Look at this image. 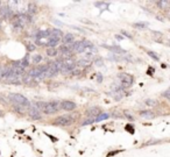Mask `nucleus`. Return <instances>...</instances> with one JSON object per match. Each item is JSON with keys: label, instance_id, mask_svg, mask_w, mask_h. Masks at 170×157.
<instances>
[{"label": "nucleus", "instance_id": "nucleus-1", "mask_svg": "<svg viewBox=\"0 0 170 157\" xmlns=\"http://www.w3.org/2000/svg\"><path fill=\"white\" fill-rule=\"evenodd\" d=\"M39 108L45 114H55L61 111V105L58 101H48V102H37Z\"/></svg>", "mask_w": 170, "mask_h": 157}, {"label": "nucleus", "instance_id": "nucleus-2", "mask_svg": "<svg viewBox=\"0 0 170 157\" xmlns=\"http://www.w3.org/2000/svg\"><path fill=\"white\" fill-rule=\"evenodd\" d=\"M12 23H13V27L15 29H23L25 26L28 23V17L27 14H19V15H15L12 20Z\"/></svg>", "mask_w": 170, "mask_h": 157}, {"label": "nucleus", "instance_id": "nucleus-3", "mask_svg": "<svg viewBox=\"0 0 170 157\" xmlns=\"http://www.w3.org/2000/svg\"><path fill=\"white\" fill-rule=\"evenodd\" d=\"M9 100L12 101L14 105H20V106H25V107H27L31 105L29 100H28L27 98L22 94H18V93H12V94H9L8 96Z\"/></svg>", "mask_w": 170, "mask_h": 157}, {"label": "nucleus", "instance_id": "nucleus-4", "mask_svg": "<svg viewBox=\"0 0 170 157\" xmlns=\"http://www.w3.org/2000/svg\"><path fill=\"white\" fill-rule=\"evenodd\" d=\"M62 59V58H61ZM63 66L61 72H71L72 70L76 68V61L72 58V57H69V58H65V59H62Z\"/></svg>", "mask_w": 170, "mask_h": 157}, {"label": "nucleus", "instance_id": "nucleus-5", "mask_svg": "<svg viewBox=\"0 0 170 157\" xmlns=\"http://www.w3.org/2000/svg\"><path fill=\"white\" fill-rule=\"evenodd\" d=\"M72 122H73V118H72V117H70V115H61V117L55 119L54 123L56 126L67 127V126H70Z\"/></svg>", "mask_w": 170, "mask_h": 157}, {"label": "nucleus", "instance_id": "nucleus-6", "mask_svg": "<svg viewBox=\"0 0 170 157\" xmlns=\"http://www.w3.org/2000/svg\"><path fill=\"white\" fill-rule=\"evenodd\" d=\"M119 79H120L121 83H122V87H128L134 82L133 77L128 74H119Z\"/></svg>", "mask_w": 170, "mask_h": 157}, {"label": "nucleus", "instance_id": "nucleus-7", "mask_svg": "<svg viewBox=\"0 0 170 157\" xmlns=\"http://www.w3.org/2000/svg\"><path fill=\"white\" fill-rule=\"evenodd\" d=\"M61 105V109L63 111H67V112H70V111H73V109L77 107V105L73 102V101H70V100H63L59 102Z\"/></svg>", "mask_w": 170, "mask_h": 157}, {"label": "nucleus", "instance_id": "nucleus-8", "mask_svg": "<svg viewBox=\"0 0 170 157\" xmlns=\"http://www.w3.org/2000/svg\"><path fill=\"white\" fill-rule=\"evenodd\" d=\"M0 17H2V19H12L13 12L7 6H2L0 7Z\"/></svg>", "mask_w": 170, "mask_h": 157}, {"label": "nucleus", "instance_id": "nucleus-9", "mask_svg": "<svg viewBox=\"0 0 170 157\" xmlns=\"http://www.w3.org/2000/svg\"><path fill=\"white\" fill-rule=\"evenodd\" d=\"M63 36V33L62 31H59L57 28H54V29H51L49 33V39H53V40H57V41H61Z\"/></svg>", "mask_w": 170, "mask_h": 157}, {"label": "nucleus", "instance_id": "nucleus-10", "mask_svg": "<svg viewBox=\"0 0 170 157\" xmlns=\"http://www.w3.org/2000/svg\"><path fill=\"white\" fill-rule=\"evenodd\" d=\"M100 113H102V112H100V109H99L98 107H91V108H89L85 112V114L89 115L90 118H96V117H98Z\"/></svg>", "mask_w": 170, "mask_h": 157}, {"label": "nucleus", "instance_id": "nucleus-11", "mask_svg": "<svg viewBox=\"0 0 170 157\" xmlns=\"http://www.w3.org/2000/svg\"><path fill=\"white\" fill-rule=\"evenodd\" d=\"M73 40H75V36L71 33H68V34L62 36V41L64 44H72L73 43Z\"/></svg>", "mask_w": 170, "mask_h": 157}, {"label": "nucleus", "instance_id": "nucleus-12", "mask_svg": "<svg viewBox=\"0 0 170 157\" xmlns=\"http://www.w3.org/2000/svg\"><path fill=\"white\" fill-rule=\"evenodd\" d=\"M140 115L142 118L147 119V120H152V119L155 118V114L152 111H142V112H140Z\"/></svg>", "mask_w": 170, "mask_h": 157}, {"label": "nucleus", "instance_id": "nucleus-13", "mask_svg": "<svg viewBox=\"0 0 170 157\" xmlns=\"http://www.w3.org/2000/svg\"><path fill=\"white\" fill-rule=\"evenodd\" d=\"M22 83L27 84V85H35V79L31 77L29 74H25L22 77Z\"/></svg>", "mask_w": 170, "mask_h": 157}, {"label": "nucleus", "instance_id": "nucleus-14", "mask_svg": "<svg viewBox=\"0 0 170 157\" xmlns=\"http://www.w3.org/2000/svg\"><path fill=\"white\" fill-rule=\"evenodd\" d=\"M156 5L158 6V8L168 9L170 6V1H168V0H161V1H156Z\"/></svg>", "mask_w": 170, "mask_h": 157}, {"label": "nucleus", "instance_id": "nucleus-15", "mask_svg": "<svg viewBox=\"0 0 170 157\" xmlns=\"http://www.w3.org/2000/svg\"><path fill=\"white\" fill-rule=\"evenodd\" d=\"M76 64H77V65L85 68V66H90V64H91V61L84 57V58H81V59H78V61L76 62Z\"/></svg>", "mask_w": 170, "mask_h": 157}, {"label": "nucleus", "instance_id": "nucleus-16", "mask_svg": "<svg viewBox=\"0 0 170 157\" xmlns=\"http://www.w3.org/2000/svg\"><path fill=\"white\" fill-rule=\"evenodd\" d=\"M108 118H110V114H108V113H100L98 117H96V118H94V121L100 122V121L106 120V119H108Z\"/></svg>", "mask_w": 170, "mask_h": 157}, {"label": "nucleus", "instance_id": "nucleus-17", "mask_svg": "<svg viewBox=\"0 0 170 157\" xmlns=\"http://www.w3.org/2000/svg\"><path fill=\"white\" fill-rule=\"evenodd\" d=\"M50 31H40L36 34V39H45V37H49Z\"/></svg>", "mask_w": 170, "mask_h": 157}, {"label": "nucleus", "instance_id": "nucleus-18", "mask_svg": "<svg viewBox=\"0 0 170 157\" xmlns=\"http://www.w3.org/2000/svg\"><path fill=\"white\" fill-rule=\"evenodd\" d=\"M37 12V7H36V5L34 2H31V4L28 5V14L29 15H33V14H35Z\"/></svg>", "mask_w": 170, "mask_h": 157}, {"label": "nucleus", "instance_id": "nucleus-19", "mask_svg": "<svg viewBox=\"0 0 170 157\" xmlns=\"http://www.w3.org/2000/svg\"><path fill=\"white\" fill-rule=\"evenodd\" d=\"M45 52H47L48 57H55L58 55V50L56 48H48Z\"/></svg>", "mask_w": 170, "mask_h": 157}, {"label": "nucleus", "instance_id": "nucleus-20", "mask_svg": "<svg viewBox=\"0 0 170 157\" xmlns=\"http://www.w3.org/2000/svg\"><path fill=\"white\" fill-rule=\"evenodd\" d=\"M104 47H105V48H107V49H110L111 51L116 52V54H124V52H125V50L120 49L119 47H108V45H104Z\"/></svg>", "mask_w": 170, "mask_h": 157}, {"label": "nucleus", "instance_id": "nucleus-21", "mask_svg": "<svg viewBox=\"0 0 170 157\" xmlns=\"http://www.w3.org/2000/svg\"><path fill=\"white\" fill-rule=\"evenodd\" d=\"M43 59V57L41 56L40 54H36V55H33V63H35V64H39L41 63Z\"/></svg>", "mask_w": 170, "mask_h": 157}, {"label": "nucleus", "instance_id": "nucleus-22", "mask_svg": "<svg viewBox=\"0 0 170 157\" xmlns=\"http://www.w3.org/2000/svg\"><path fill=\"white\" fill-rule=\"evenodd\" d=\"M19 65L21 66V68H27L28 65H29V61H28V57H25L23 59H21V61L19 62Z\"/></svg>", "mask_w": 170, "mask_h": 157}, {"label": "nucleus", "instance_id": "nucleus-23", "mask_svg": "<svg viewBox=\"0 0 170 157\" xmlns=\"http://www.w3.org/2000/svg\"><path fill=\"white\" fill-rule=\"evenodd\" d=\"M48 37H45V39H36V43L40 44V45H47L48 47Z\"/></svg>", "mask_w": 170, "mask_h": 157}, {"label": "nucleus", "instance_id": "nucleus-24", "mask_svg": "<svg viewBox=\"0 0 170 157\" xmlns=\"http://www.w3.org/2000/svg\"><path fill=\"white\" fill-rule=\"evenodd\" d=\"M146 26H147V23H144V22H136V23H133V27H135V28H139V29L146 28Z\"/></svg>", "mask_w": 170, "mask_h": 157}, {"label": "nucleus", "instance_id": "nucleus-25", "mask_svg": "<svg viewBox=\"0 0 170 157\" xmlns=\"http://www.w3.org/2000/svg\"><path fill=\"white\" fill-rule=\"evenodd\" d=\"M14 109L18 112V113L23 114V111H25V106H20V105H14Z\"/></svg>", "mask_w": 170, "mask_h": 157}, {"label": "nucleus", "instance_id": "nucleus-26", "mask_svg": "<svg viewBox=\"0 0 170 157\" xmlns=\"http://www.w3.org/2000/svg\"><path fill=\"white\" fill-rule=\"evenodd\" d=\"M94 122V118H89L85 119V121H83V126H86V125H91Z\"/></svg>", "mask_w": 170, "mask_h": 157}, {"label": "nucleus", "instance_id": "nucleus-27", "mask_svg": "<svg viewBox=\"0 0 170 157\" xmlns=\"http://www.w3.org/2000/svg\"><path fill=\"white\" fill-rule=\"evenodd\" d=\"M26 48H27L28 51H34L36 47L33 43H27V44H26Z\"/></svg>", "mask_w": 170, "mask_h": 157}, {"label": "nucleus", "instance_id": "nucleus-28", "mask_svg": "<svg viewBox=\"0 0 170 157\" xmlns=\"http://www.w3.org/2000/svg\"><path fill=\"white\" fill-rule=\"evenodd\" d=\"M148 55L152 57V58H154L155 61H158L160 58H158V56L156 55V52H154V51H148Z\"/></svg>", "mask_w": 170, "mask_h": 157}, {"label": "nucleus", "instance_id": "nucleus-29", "mask_svg": "<svg viewBox=\"0 0 170 157\" xmlns=\"http://www.w3.org/2000/svg\"><path fill=\"white\" fill-rule=\"evenodd\" d=\"M146 105H148V106H155V105H156V102H155V100H152V99H147V100H146Z\"/></svg>", "mask_w": 170, "mask_h": 157}, {"label": "nucleus", "instance_id": "nucleus-30", "mask_svg": "<svg viewBox=\"0 0 170 157\" xmlns=\"http://www.w3.org/2000/svg\"><path fill=\"white\" fill-rule=\"evenodd\" d=\"M94 63H96V65L97 66H102L103 65V59H96Z\"/></svg>", "mask_w": 170, "mask_h": 157}, {"label": "nucleus", "instance_id": "nucleus-31", "mask_svg": "<svg viewBox=\"0 0 170 157\" xmlns=\"http://www.w3.org/2000/svg\"><path fill=\"white\" fill-rule=\"evenodd\" d=\"M97 82H98V83H102V82H103V76H102V74H97Z\"/></svg>", "mask_w": 170, "mask_h": 157}, {"label": "nucleus", "instance_id": "nucleus-32", "mask_svg": "<svg viewBox=\"0 0 170 157\" xmlns=\"http://www.w3.org/2000/svg\"><path fill=\"white\" fill-rule=\"evenodd\" d=\"M124 115H125V117H127V118L130 119V121H132V120H134V118H133V117H132L130 113H127V112H125V113H124Z\"/></svg>", "mask_w": 170, "mask_h": 157}, {"label": "nucleus", "instance_id": "nucleus-33", "mask_svg": "<svg viewBox=\"0 0 170 157\" xmlns=\"http://www.w3.org/2000/svg\"><path fill=\"white\" fill-rule=\"evenodd\" d=\"M121 33H122V35H125L126 37H128V39H132V36H130V34H128V33H127V31H121Z\"/></svg>", "mask_w": 170, "mask_h": 157}, {"label": "nucleus", "instance_id": "nucleus-34", "mask_svg": "<svg viewBox=\"0 0 170 157\" xmlns=\"http://www.w3.org/2000/svg\"><path fill=\"white\" fill-rule=\"evenodd\" d=\"M163 97H166L167 99H169V90H167V91L163 93Z\"/></svg>", "mask_w": 170, "mask_h": 157}, {"label": "nucleus", "instance_id": "nucleus-35", "mask_svg": "<svg viewBox=\"0 0 170 157\" xmlns=\"http://www.w3.org/2000/svg\"><path fill=\"white\" fill-rule=\"evenodd\" d=\"M116 40H119V41H120V40H122V39H124V37H121L120 35H116Z\"/></svg>", "mask_w": 170, "mask_h": 157}, {"label": "nucleus", "instance_id": "nucleus-36", "mask_svg": "<svg viewBox=\"0 0 170 157\" xmlns=\"http://www.w3.org/2000/svg\"><path fill=\"white\" fill-rule=\"evenodd\" d=\"M0 29H1V21H0Z\"/></svg>", "mask_w": 170, "mask_h": 157}, {"label": "nucleus", "instance_id": "nucleus-37", "mask_svg": "<svg viewBox=\"0 0 170 157\" xmlns=\"http://www.w3.org/2000/svg\"><path fill=\"white\" fill-rule=\"evenodd\" d=\"M0 115H1V113H0Z\"/></svg>", "mask_w": 170, "mask_h": 157}, {"label": "nucleus", "instance_id": "nucleus-38", "mask_svg": "<svg viewBox=\"0 0 170 157\" xmlns=\"http://www.w3.org/2000/svg\"><path fill=\"white\" fill-rule=\"evenodd\" d=\"M0 5H1V2H0Z\"/></svg>", "mask_w": 170, "mask_h": 157}, {"label": "nucleus", "instance_id": "nucleus-39", "mask_svg": "<svg viewBox=\"0 0 170 157\" xmlns=\"http://www.w3.org/2000/svg\"><path fill=\"white\" fill-rule=\"evenodd\" d=\"M0 69H1V68H0Z\"/></svg>", "mask_w": 170, "mask_h": 157}]
</instances>
